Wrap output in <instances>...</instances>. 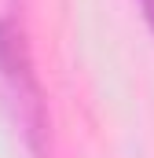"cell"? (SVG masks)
Returning a JSON list of instances; mask_svg holds the SVG:
<instances>
[{"label":"cell","mask_w":154,"mask_h":158,"mask_svg":"<svg viewBox=\"0 0 154 158\" xmlns=\"http://www.w3.org/2000/svg\"><path fill=\"white\" fill-rule=\"evenodd\" d=\"M140 4H143V15H147V22L154 26V0H140Z\"/></svg>","instance_id":"2"},{"label":"cell","mask_w":154,"mask_h":158,"mask_svg":"<svg viewBox=\"0 0 154 158\" xmlns=\"http://www.w3.org/2000/svg\"><path fill=\"white\" fill-rule=\"evenodd\" d=\"M0 74H4L7 92L15 99L22 132H26L30 147L40 155L44 143H48V107H44V92H40V81H37V70H33V59H30V48H26V37L7 19H0Z\"/></svg>","instance_id":"1"}]
</instances>
